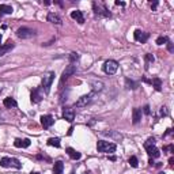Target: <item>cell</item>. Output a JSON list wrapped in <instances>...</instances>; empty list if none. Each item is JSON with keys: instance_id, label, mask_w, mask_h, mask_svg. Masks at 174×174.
Instances as JSON below:
<instances>
[{"instance_id": "obj_1", "label": "cell", "mask_w": 174, "mask_h": 174, "mask_svg": "<svg viewBox=\"0 0 174 174\" xmlns=\"http://www.w3.org/2000/svg\"><path fill=\"white\" fill-rule=\"evenodd\" d=\"M97 150L100 152H105V154H110V152H114L117 150V146L112 142H105V140H100L97 143Z\"/></svg>"}, {"instance_id": "obj_2", "label": "cell", "mask_w": 174, "mask_h": 174, "mask_svg": "<svg viewBox=\"0 0 174 174\" xmlns=\"http://www.w3.org/2000/svg\"><path fill=\"white\" fill-rule=\"evenodd\" d=\"M53 80H55V72H46L42 76V90L45 94H49Z\"/></svg>"}, {"instance_id": "obj_3", "label": "cell", "mask_w": 174, "mask_h": 174, "mask_svg": "<svg viewBox=\"0 0 174 174\" xmlns=\"http://www.w3.org/2000/svg\"><path fill=\"white\" fill-rule=\"evenodd\" d=\"M93 8H94V13L97 14V15H100V16H106V18L110 16V11H109L105 7V4L101 3V1H94Z\"/></svg>"}, {"instance_id": "obj_4", "label": "cell", "mask_w": 174, "mask_h": 174, "mask_svg": "<svg viewBox=\"0 0 174 174\" xmlns=\"http://www.w3.org/2000/svg\"><path fill=\"white\" fill-rule=\"evenodd\" d=\"M94 91H91V93H88V94H84V95H82L80 98H78V101L75 102V106L76 107H84V106H87L91 101H93L94 98Z\"/></svg>"}, {"instance_id": "obj_5", "label": "cell", "mask_w": 174, "mask_h": 174, "mask_svg": "<svg viewBox=\"0 0 174 174\" xmlns=\"http://www.w3.org/2000/svg\"><path fill=\"white\" fill-rule=\"evenodd\" d=\"M16 36L22 40H29V38H33L36 36V31L30 27H19L16 30Z\"/></svg>"}, {"instance_id": "obj_6", "label": "cell", "mask_w": 174, "mask_h": 174, "mask_svg": "<svg viewBox=\"0 0 174 174\" xmlns=\"http://www.w3.org/2000/svg\"><path fill=\"white\" fill-rule=\"evenodd\" d=\"M118 69V63L116 60H107L103 64V71H105L107 75H113L116 74Z\"/></svg>"}, {"instance_id": "obj_7", "label": "cell", "mask_w": 174, "mask_h": 174, "mask_svg": "<svg viewBox=\"0 0 174 174\" xmlns=\"http://www.w3.org/2000/svg\"><path fill=\"white\" fill-rule=\"evenodd\" d=\"M76 74V65H68L67 68L63 71V75H61V79H60V86H61L64 82L67 80V79H69L72 75Z\"/></svg>"}, {"instance_id": "obj_8", "label": "cell", "mask_w": 174, "mask_h": 174, "mask_svg": "<svg viewBox=\"0 0 174 174\" xmlns=\"http://www.w3.org/2000/svg\"><path fill=\"white\" fill-rule=\"evenodd\" d=\"M63 118L64 120H67L68 123H72L75 120V112L72 107H69V106H65L64 109H63Z\"/></svg>"}, {"instance_id": "obj_9", "label": "cell", "mask_w": 174, "mask_h": 174, "mask_svg": "<svg viewBox=\"0 0 174 174\" xmlns=\"http://www.w3.org/2000/svg\"><path fill=\"white\" fill-rule=\"evenodd\" d=\"M55 124V118L52 117L50 114H45V116H41V125L44 128H50L52 125Z\"/></svg>"}, {"instance_id": "obj_10", "label": "cell", "mask_w": 174, "mask_h": 174, "mask_svg": "<svg viewBox=\"0 0 174 174\" xmlns=\"http://www.w3.org/2000/svg\"><path fill=\"white\" fill-rule=\"evenodd\" d=\"M133 36H135V40H136L137 42H142V44L146 42L150 37L148 33H144V31H142V30H135Z\"/></svg>"}, {"instance_id": "obj_11", "label": "cell", "mask_w": 174, "mask_h": 174, "mask_svg": "<svg viewBox=\"0 0 174 174\" xmlns=\"http://www.w3.org/2000/svg\"><path fill=\"white\" fill-rule=\"evenodd\" d=\"M30 100H31V102H33V103H38V102H41V100H42L41 88H34V90H31Z\"/></svg>"}, {"instance_id": "obj_12", "label": "cell", "mask_w": 174, "mask_h": 174, "mask_svg": "<svg viewBox=\"0 0 174 174\" xmlns=\"http://www.w3.org/2000/svg\"><path fill=\"white\" fill-rule=\"evenodd\" d=\"M46 19H48V22H50V23H53V25H63V20L61 18L57 15V14L55 13H49L48 14V16H46Z\"/></svg>"}, {"instance_id": "obj_13", "label": "cell", "mask_w": 174, "mask_h": 174, "mask_svg": "<svg viewBox=\"0 0 174 174\" xmlns=\"http://www.w3.org/2000/svg\"><path fill=\"white\" fill-rule=\"evenodd\" d=\"M144 147L147 150V154L150 155V158H159L161 152H159V150L156 148L155 146H144Z\"/></svg>"}, {"instance_id": "obj_14", "label": "cell", "mask_w": 174, "mask_h": 174, "mask_svg": "<svg viewBox=\"0 0 174 174\" xmlns=\"http://www.w3.org/2000/svg\"><path fill=\"white\" fill-rule=\"evenodd\" d=\"M14 146L18 148H27L30 146V139H15Z\"/></svg>"}, {"instance_id": "obj_15", "label": "cell", "mask_w": 174, "mask_h": 174, "mask_svg": "<svg viewBox=\"0 0 174 174\" xmlns=\"http://www.w3.org/2000/svg\"><path fill=\"white\" fill-rule=\"evenodd\" d=\"M71 18L75 19L78 23H84V15H83V13L82 11H79V10H76V11H72L71 13Z\"/></svg>"}, {"instance_id": "obj_16", "label": "cell", "mask_w": 174, "mask_h": 174, "mask_svg": "<svg viewBox=\"0 0 174 174\" xmlns=\"http://www.w3.org/2000/svg\"><path fill=\"white\" fill-rule=\"evenodd\" d=\"M11 49H14V42H11V41H8V42L4 44V45H1V46H0V57L4 56L6 53H8Z\"/></svg>"}, {"instance_id": "obj_17", "label": "cell", "mask_w": 174, "mask_h": 174, "mask_svg": "<svg viewBox=\"0 0 174 174\" xmlns=\"http://www.w3.org/2000/svg\"><path fill=\"white\" fill-rule=\"evenodd\" d=\"M140 120H142V110L139 107H135L132 110V121H133V124H137V123H140Z\"/></svg>"}, {"instance_id": "obj_18", "label": "cell", "mask_w": 174, "mask_h": 174, "mask_svg": "<svg viewBox=\"0 0 174 174\" xmlns=\"http://www.w3.org/2000/svg\"><path fill=\"white\" fill-rule=\"evenodd\" d=\"M67 154H68L69 158H71V159H74V161H78V159H80L82 158L80 152H79V151H76V150H74V148H71V147L67 148Z\"/></svg>"}, {"instance_id": "obj_19", "label": "cell", "mask_w": 174, "mask_h": 174, "mask_svg": "<svg viewBox=\"0 0 174 174\" xmlns=\"http://www.w3.org/2000/svg\"><path fill=\"white\" fill-rule=\"evenodd\" d=\"M13 7L8 4H0V15H10L13 14Z\"/></svg>"}, {"instance_id": "obj_20", "label": "cell", "mask_w": 174, "mask_h": 174, "mask_svg": "<svg viewBox=\"0 0 174 174\" xmlns=\"http://www.w3.org/2000/svg\"><path fill=\"white\" fill-rule=\"evenodd\" d=\"M3 105L6 106L7 109H11V107H16V106H18V103H16V101L14 100V98L8 97V98H6V100L3 101Z\"/></svg>"}, {"instance_id": "obj_21", "label": "cell", "mask_w": 174, "mask_h": 174, "mask_svg": "<svg viewBox=\"0 0 174 174\" xmlns=\"http://www.w3.org/2000/svg\"><path fill=\"white\" fill-rule=\"evenodd\" d=\"M63 170H64V163L61 161L55 162L53 165V173L55 174H63Z\"/></svg>"}, {"instance_id": "obj_22", "label": "cell", "mask_w": 174, "mask_h": 174, "mask_svg": "<svg viewBox=\"0 0 174 174\" xmlns=\"http://www.w3.org/2000/svg\"><path fill=\"white\" fill-rule=\"evenodd\" d=\"M91 87H93V91L97 93V91H102L103 90V83L101 80H93L91 82Z\"/></svg>"}, {"instance_id": "obj_23", "label": "cell", "mask_w": 174, "mask_h": 174, "mask_svg": "<svg viewBox=\"0 0 174 174\" xmlns=\"http://www.w3.org/2000/svg\"><path fill=\"white\" fill-rule=\"evenodd\" d=\"M151 84H152V87L155 88L156 91H161V90H162V80H161V78H158V76L152 78V80H151Z\"/></svg>"}, {"instance_id": "obj_24", "label": "cell", "mask_w": 174, "mask_h": 174, "mask_svg": "<svg viewBox=\"0 0 174 174\" xmlns=\"http://www.w3.org/2000/svg\"><path fill=\"white\" fill-rule=\"evenodd\" d=\"M102 135H105V136H110V137H114V139H117V140H121L123 139V136L120 135V133H116V132H112V130H103L102 132Z\"/></svg>"}, {"instance_id": "obj_25", "label": "cell", "mask_w": 174, "mask_h": 174, "mask_svg": "<svg viewBox=\"0 0 174 174\" xmlns=\"http://www.w3.org/2000/svg\"><path fill=\"white\" fill-rule=\"evenodd\" d=\"M48 144L49 146H52V147H56V148H59L61 144H60V139L59 137H50L49 140H48Z\"/></svg>"}, {"instance_id": "obj_26", "label": "cell", "mask_w": 174, "mask_h": 174, "mask_svg": "<svg viewBox=\"0 0 174 174\" xmlns=\"http://www.w3.org/2000/svg\"><path fill=\"white\" fill-rule=\"evenodd\" d=\"M0 166L1 167H10L11 166V158H0Z\"/></svg>"}, {"instance_id": "obj_27", "label": "cell", "mask_w": 174, "mask_h": 174, "mask_svg": "<svg viewBox=\"0 0 174 174\" xmlns=\"http://www.w3.org/2000/svg\"><path fill=\"white\" fill-rule=\"evenodd\" d=\"M125 83H127V87L128 88H132V90H136L137 87H139V84H137L136 82H133V80H130V79H125Z\"/></svg>"}, {"instance_id": "obj_28", "label": "cell", "mask_w": 174, "mask_h": 174, "mask_svg": "<svg viewBox=\"0 0 174 174\" xmlns=\"http://www.w3.org/2000/svg\"><path fill=\"white\" fill-rule=\"evenodd\" d=\"M79 59H80V56H79V53H76V52H72V53H69V61H71V63L78 61Z\"/></svg>"}, {"instance_id": "obj_29", "label": "cell", "mask_w": 174, "mask_h": 174, "mask_svg": "<svg viewBox=\"0 0 174 174\" xmlns=\"http://www.w3.org/2000/svg\"><path fill=\"white\" fill-rule=\"evenodd\" d=\"M129 165L132 166V167H137L139 166V162H137V158L135 155H132L129 158Z\"/></svg>"}, {"instance_id": "obj_30", "label": "cell", "mask_w": 174, "mask_h": 174, "mask_svg": "<svg viewBox=\"0 0 174 174\" xmlns=\"http://www.w3.org/2000/svg\"><path fill=\"white\" fill-rule=\"evenodd\" d=\"M169 38L166 37V36H162V37H158V40H156V45H163V44H167Z\"/></svg>"}, {"instance_id": "obj_31", "label": "cell", "mask_w": 174, "mask_h": 174, "mask_svg": "<svg viewBox=\"0 0 174 174\" xmlns=\"http://www.w3.org/2000/svg\"><path fill=\"white\" fill-rule=\"evenodd\" d=\"M11 166H14V167H16V169H20L22 167V163L16 158H11Z\"/></svg>"}, {"instance_id": "obj_32", "label": "cell", "mask_w": 174, "mask_h": 174, "mask_svg": "<svg viewBox=\"0 0 174 174\" xmlns=\"http://www.w3.org/2000/svg\"><path fill=\"white\" fill-rule=\"evenodd\" d=\"M159 114H161L162 117H165V116H169V109L166 106H162L161 110H159Z\"/></svg>"}, {"instance_id": "obj_33", "label": "cell", "mask_w": 174, "mask_h": 174, "mask_svg": "<svg viewBox=\"0 0 174 174\" xmlns=\"http://www.w3.org/2000/svg\"><path fill=\"white\" fill-rule=\"evenodd\" d=\"M144 146H155V137H148Z\"/></svg>"}, {"instance_id": "obj_34", "label": "cell", "mask_w": 174, "mask_h": 174, "mask_svg": "<svg viewBox=\"0 0 174 174\" xmlns=\"http://www.w3.org/2000/svg\"><path fill=\"white\" fill-rule=\"evenodd\" d=\"M146 60H147V63H154V60H155V59H154V56H152V55L147 53V55H146Z\"/></svg>"}, {"instance_id": "obj_35", "label": "cell", "mask_w": 174, "mask_h": 174, "mask_svg": "<svg viewBox=\"0 0 174 174\" xmlns=\"http://www.w3.org/2000/svg\"><path fill=\"white\" fill-rule=\"evenodd\" d=\"M166 45H167V49H169V52H171V53H173V52H174L173 42H170V41H167V44H166Z\"/></svg>"}, {"instance_id": "obj_36", "label": "cell", "mask_w": 174, "mask_h": 174, "mask_svg": "<svg viewBox=\"0 0 174 174\" xmlns=\"http://www.w3.org/2000/svg\"><path fill=\"white\" fill-rule=\"evenodd\" d=\"M163 150H165V151H170V152H173V151H174V146H173V144H170V146H167V147H163Z\"/></svg>"}, {"instance_id": "obj_37", "label": "cell", "mask_w": 174, "mask_h": 174, "mask_svg": "<svg viewBox=\"0 0 174 174\" xmlns=\"http://www.w3.org/2000/svg\"><path fill=\"white\" fill-rule=\"evenodd\" d=\"M143 112L146 113V114H150V113H151V110H150V106H148V105H146V106L143 107Z\"/></svg>"}, {"instance_id": "obj_38", "label": "cell", "mask_w": 174, "mask_h": 174, "mask_svg": "<svg viewBox=\"0 0 174 174\" xmlns=\"http://www.w3.org/2000/svg\"><path fill=\"white\" fill-rule=\"evenodd\" d=\"M156 7H158V1H154V3L151 4V8H152V11H155Z\"/></svg>"}, {"instance_id": "obj_39", "label": "cell", "mask_w": 174, "mask_h": 174, "mask_svg": "<svg viewBox=\"0 0 174 174\" xmlns=\"http://www.w3.org/2000/svg\"><path fill=\"white\" fill-rule=\"evenodd\" d=\"M116 6H121V7H124V6H125V3H124V1H118V0H117V1H116Z\"/></svg>"}, {"instance_id": "obj_40", "label": "cell", "mask_w": 174, "mask_h": 174, "mask_svg": "<svg viewBox=\"0 0 174 174\" xmlns=\"http://www.w3.org/2000/svg\"><path fill=\"white\" fill-rule=\"evenodd\" d=\"M173 163H174V158H170V159H169V165L173 166Z\"/></svg>"}, {"instance_id": "obj_41", "label": "cell", "mask_w": 174, "mask_h": 174, "mask_svg": "<svg viewBox=\"0 0 174 174\" xmlns=\"http://www.w3.org/2000/svg\"><path fill=\"white\" fill-rule=\"evenodd\" d=\"M109 159H110V161H113V162H114V161H117V158H116V156H114V155L109 156Z\"/></svg>"}, {"instance_id": "obj_42", "label": "cell", "mask_w": 174, "mask_h": 174, "mask_svg": "<svg viewBox=\"0 0 174 174\" xmlns=\"http://www.w3.org/2000/svg\"><path fill=\"white\" fill-rule=\"evenodd\" d=\"M37 158H38V159H44V156H42V155H37ZM45 159H46V161H49V158H48V156H46Z\"/></svg>"}, {"instance_id": "obj_43", "label": "cell", "mask_w": 174, "mask_h": 174, "mask_svg": "<svg viewBox=\"0 0 174 174\" xmlns=\"http://www.w3.org/2000/svg\"><path fill=\"white\" fill-rule=\"evenodd\" d=\"M72 130H74V128L71 127V128H69V130H68V135H71V133H72Z\"/></svg>"}, {"instance_id": "obj_44", "label": "cell", "mask_w": 174, "mask_h": 174, "mask_svg": "<svg viewBox=\"0 0 174 174\" xmlns=\"http://www.w3.org/2000/svg\"><path fill=\"white\" fill-rule=\"evenodd\" d=\"M1 38H3V37H1V34H0V42H1Z\"/></svg>"}, {"instance_id": "obj_45", "label": "cell", "mask_w": 174, "mask_h": 174, "mask_svg": "<svg viewBox=\"0 0 174 174\" xmlns=\"http://www.w3.org/2000/svg\"><path fill=\"white\" fill-rule=\"evenodd\" d=\"M31 174H40V173H31Z\"/></svg>"}, {"instance_id": "obj_46", "label": "cell", "mask_w": 174, "mask_h": 174, "mask_svg": "<svg viewBox=\"0 0 174 174\" xmlns=\"http://www.w3.org/2000/svg\"><path fill=\"white\" fill-rule=\"evenodd\" d=\"M159 174H165V173H163V171H162V173H159Z\"/></svg>"}]
</instances>
